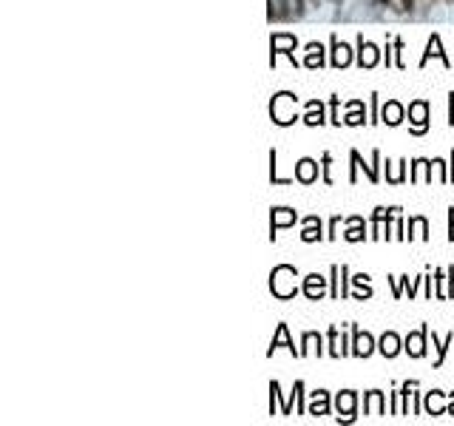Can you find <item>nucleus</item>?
I'll return each instance as SVG.
<instances>
[{
    "label": "nucleus",
    "instance_id": "6ab92c4d",
    "mask_svg": "<svg viewBox=\"0 0 454 426\" xmlns=\"http://www.w3.org/2000/svg\"><path fill=\"white\" fill-rule=\"evenodd\" d=\"M350 222H352V228L344 233V236H347V242H361V239H367V233H364L367 228H361V225H364V219H361V217H355V219H350Z\"/></svg>",
    "mask_w": 454,
    "mask_h": 426
},
{
    "label": "nucleus",
    "instance_id": "f3484780",
    "mask_svg": "<svg viewBox=\"0 0 454 426\" xmlns=\"http://www.w3.org/2000/svg\"><path fill=\"white\" fill-rule=\"evenodd\" d=\"M309 68H318V66H324V49L318 46V43H309L307 46V60H304Z\"/></svg>",
    "mask_w": 454,
    "mask_h": 426
},
{
    "label": "nucleus",
    "instance_id": "7ed1b4c3",
    "mask_svg": "<svg viewBox=\"0 0 454 426\" xmlns=\"http://www.w3.org/2000/svg\"><path fill=\"white\" fill-rule=\"evenodd\" d=\"M372 350H375V341H372V336L369 333H361V330H355V339H352V355H358V358H369L372 355Z\"/></svg>",
    "mask_w": 454,
    "mask_h": 426
},
{
    "label": "nucleus",
    "instance_id": "393cba45",
    "mask_svg": "<svg viewBox=\"0 0 454 426\" xmlns=\"http://www.w3.org/2000/svg\"><path fill=\"white\" fill-rule=\"evenodd\" d=\"M451 165H454V154H451ZM451 179H454V171H451Z\"/></svg>",
    "mask_w": 454,
    "mask_h": 426
},
{
    "label": "nucleus",
    "instance_id": "a211bd4d",
    "mask_svg": "<svg viewBox=\"0 0 454 426\" xmlns=\"http://www.w3.org/2000/svg\"><path fill=\"white\" fill-rule=\"evenodd\" d=\"M431 344L437 347V361H434V367H440V364H443V358H446V350H448V347L454 344V333H448V336H446L443 341H437V336L431 333Z\"/></svg>",
    "mask_w": 454,
    "mask_h": 426
},
{
    "label": "nucleus",
    "instance_id": "f8f14e48",
    "mask_svg": "<svg viewBox=\"0 0 454 426\" xmlns=\"http://www.w3.org/2000/svg\"><path fill=\"white\" fill-rule=\"evenodd\" d=\"M304 123H307V126H324V123H326V120H324V105H321L318 99H309V102H307Z\"/></svg>",
    "mask_w": 454,
    "mask_h": 426
},
{
    "label": "nucleus",
    "instance_id": "aec40b11",
    "mask_svg": "<svg viewBox=\"0 0 454 426\" xmlns=\"http://www.w3.org/2000/svg\"><path fill=\"white\" fill-rule=\"evenodd\" d=\"M440 398H443V392H440V389H431V392L426 395V409H429V415H443Z\"/></svg>",
    "mask_w": 454,
    "mask_h": 426
},
{
    "label": "nucleus",
    "instance_id": "39448f33",
    "mask_svg": "<svg viewBox=\"0 0 454 426\" xmlns=\"http://www.w3.org/2000/svg\"><path fill=\"white\" fill-rule=\"evenodd\" d=\"M270 49H273V54L276 51H281V54H287L293 63H295V37L293 35H273V40H270Z\"/></svg>",
    "mask_w": 454,
    "mask_h": 426
},
{
    "label": "nucleus",
    "instance_id": "423d86ee",
    "mask_svg": "<svg viewBox=\"0 0 454 426\" xmlns=\"http://www.w3.org/2000/svg\"><path fill=\"white\" fill-rule=\"evenodd\" d=\"M429 57H440L446 68H451V66H454V63L446 57V51H443V46H440V37H437V35H431V40H429V46H426V54H423V60H420V68L429 63Z\"/></svg>",
    "mask_w": 454,
    "mask_h": 426
},
{
    "label": "nucleus",
    "instance_id": "f257e3e1",
    "mask_svg": "<svg viewBox=\"0 0 454 426\" xmlns=\"http://www.w3.org/2000/svg\"><path fill=\"white\" fill-rule=\"evenodd\" d=\"M426 114H429V102H426V99H417V102L409 105V117H412V123H415V126H412L415 134H423V131H426V126H429Z\"/></svg>",
    "mask_w": 454,
    "mask_h": 426
},
{
    "label": "nucleus",
    "instance_id": "1a4fd4ad",
    "mask_svg": "<svg viewBox=\"0 0 454 426\" xmlns=\"http://www.w3.org/2000/svg\"><path fill=\"white\" fill-rule=\"evenodd\" d=\"M295 176H298V182L309 185V182L318 176V162H315V159H298V165H295Z\"/></svg>",
    "mask_w": 454,
    "mask_h": 426
},
{
    "label": "nucleus",
    "instance_id": "412c9836",
    "mask_svg": "<svg viewBox=\"0 0 454 426\" xmlns=\"http://www.w3.org/2000/svg\"><path fill=\"white\" fill-rule=\"evenodd\" d=\"M344 406L350 415H352V406H355V395L352 392H344V395H338V409Z\"/></svg>",
    "mask_w": 454,
    "mask_h": 426
},
{
    "label": "nucleus",
    "instance_id": "4468645a",
    "mask_svg": "<svg viewBox=\"0 0 454 426\" xmlns=\"http://www.w3.org/2000/svg\"><path fill=\"white\" fill-rule=\"evenodd\" d=\"M426 333H429V330L423 327V330H420L417 336H409V339H406V350H409V355L420 358V355L426 353V347H423V344H426Z\"/></svg>",
    "mask_w": 454,
    "mask_h": 426
},
{
    "label": "nucleus",
    "instance_id": "20e7f679",
    "mask_svg": "<svg viewBox=\"0 0 454 426\" xmlns=\"http://www.w3.org/2000/svg\"><path fill=\"white\" fill-rule=\"evenodd\" d=\"M329 46H332V66H335V68H344V66H350L352 54H350V46H347V43H338V37L332 35Z\"/></svg>",
    "mask_w": 454,
    "mask_h": 426
},
{
    "label": "nucleus",
    "instance_id": "0eeeda50",
    "mask_svg": "<svg viewBox=\"0 0 454 426\" xmlns=\"http://www.w3.org/2000/svg\"><path fill=\"white\" fill-rule=\"evenodd\" d=\"M358 49H361V54H358V66L372 68V66L378 63V46L367 43V40H364V35H361V37H358Z\"/></svg>",
    "mask_w": 454,
    "mask_h": 426
},
{
    "label": "nucleus",
    "instance_id": "dca6fc26",
    "mask_svg": "<svg viewBox=\"0 0 454 426\" xmlns=\"http://www.w3.org/2000/svg\"><path fill=\"white\" fill-rule=\"evenodd\" d=\"M386 358H395L398 355V350H400V341H398V336L395 333H386L384 339H381V347H378Z\"/></svg>",
    "mask_w": 454,
    "mask_h": 426
},
{
    "label": "nucleus",
    "instance_id": "4be33fe9",
    "mask_svg": "<svg viewBox=\"0 0 454 426\" xmlns=\"http://www.w3.org/2000/svg\"><path fill=\"white\" fill-rule=\"evenodd\" d=\"M321 162H324V182L329 185V182H332V176H329V165H332V157H329V154H324V159H321Z\"/></svg>",
    "mask_w": 454,
    "mask_h": 426
},
{
    "label": "nucleus",
    "instance_id": "9d476101",
    "mask_svg": "<svg viewBox=\"0 0 454 426\" xmlns=\"http://www.w3.org/2000/svg\"><path fill=\"white\" fill-rule=\"evenodd\" d=\"M324 287H326V279H321L318 273H312V276H307V279H304V296H307V298H312V301L324 296Z\"/></svg>",
    "mask_w": 454,
    "mask_h": 426
},
{
    "label": "nucleus",
    "instance_id": "f03ea898",
    "mask_svg": "<svg viewBox=\"0 0 454 426\" xmlns=\"http://www.w3.org/2000/svg\"><path fill=\"white\" fill-rule=\"evenodd\" d=\"M298 217H295V210H290V207H276L273 210V219H270V239H276V231L278 228H287V225H293Z\"/></svg>",
    "mask_w": 454,
    "mask_h": 426
},
{
    "label": "nucleus",
    "instance_id": "ddd939ff",
    "mask_svg": "<svg viewBox=\"0 0 454 426\" xmlns=\"http://www.w3.org/2000/svg\"><path fill=\"white\" fill-rule=\"evenodd\" d=\"M304 225H307V228H304V233H301V239H304V242H318V239L324 236V233H321V219H318V217H307V219H304Z\"/></svg>",
    "mask_w": 454,
    "mask_h": 426
},
{
    "label": "nucleus",
    "instance_id": "2eb2a0df",
    "mask_svg": "<svg viewBox=\"0 0 454 426\" xmlns=\"http://www.w3.org/2000/svg\"><path fill=\"white\" fill-rule=\"evenodd\" d=\"M329 412V395L324 389L312 392V406H309V415H326Z\"/></svg>",
    "mask_w": 454,
    "mask_h": 426
},
{
    "label": "nucleus",
    "instance_id": "9b49d317",
    "mask_svg": "<svg viewBox=\"0 0 454 426\" xmlns=\"http://www.w3.org/2000/svg\"><path fill=\"white\" fill-rule=\"evenodd\" d=\"M381 120H384V123H389V126L403 123V105H400V102H395V99H389V102L384 105V111H381Z\"/></svg>",
    "mask_w": 454,
    "mask_h": 426
},
{
    "label": "nucleus",
    "instance_id": "6e6552de",
    "mask_svg": "<svg viewBox=\"0 0 454 426\" xmlns=\"http://www.w3.org/2000/svg\"><path fill=\"white\" fill-rule=\"evenodd\" d=\"M278 347H287L293 355H301V350H295V344L290 341V333H287V324H278V333L273 336V341H270V355L278 350Z\"/></svg>",
    "mask_w": 454,
    "mask_h": 426
},
{
    "label": "nucleus",
    "instance_id": "b1692460",
    "mask_svg": "<svg viewBox=\"0 0 454 426\" xmlns=\"http://www.w3.org/2000/svg\"><path fill=\"white\" fill-rule=\"evenodd\" d=\"M448 102H451V105H454V91H451V94H448Z\"/></svg>",
    "mask_w": 454,
    "mask_h": 426
},
{
    "label": "nucleus",
    "instance_id": "5701e85b",
    "mask_svg": "<svg viewBox=\"0 0 454 426\" xmlns=\"http://www.w3.org/2000/svg\"><path fill=\"white\" fill-rule=\"evenodd\" d=\"M448 412L454 415V392H451V406H448Z\"/></svg>",
    "mask_w": 454,
    "mask_h": 426
}]
</instances>
